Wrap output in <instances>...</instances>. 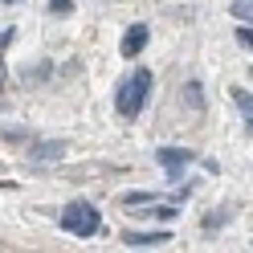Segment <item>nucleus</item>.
Instances as JSON below:
<instances>
[{
    "instance_id": "obj_1",
    "label": "nucleus",
    "mask_w": 253,
    "mask_h": 253,
    "mask_svg": "<svg viewBox=\"0 0 253 253\" xmlns=\"http://www.w3.org/2000/svg\"><path fill=\"white\" fill-rule=\"evenodd\" d=\"M147 94H151V70H131L123 78V86L115 94V106H119V115L123 119H135V115H143V106H147Z\"/></svg>"
},
{
    "instance_id": "obj_2",
    "label": "nucleus",
    "mask_w": 253,
    "mask_h": 253,
    "mask_svg": "<svg viewBox=\"0 0 253 253\" xmlns=\"http://www.w3.org/2000/svg\"><path fill=\"white\" fill-rule=\"evenodd\" d=\"M61 229L74 233V237H94V233H102V216H98V209L90 200H74L61 212Z\"/></svg>"
},
{
    "instance_id": "obj_3",
    "label": "nucleus",
    "mask_w": 253,
    "mask_h": 253,
    "mask_svg": "<svg viewBox=\"0 0 253 253\" xmlns=\"http://www.w3.org/2000/svg\"><path fill=\"white\" fill-rule=\"evenodd\" d=\"M155 160L168 168V176H171V180H180V171L192 164V151H188V147H160V151H155Z\"/></svg>"
},
{
    "instance_id": "obj_4",
    "label": "nucleus",
    "mask_w": 253,
    "mask_h": 253,
    "mask_svg": "<svg viewBox=\"0 0 253 253\" xmlns=\"http://www.w3.org/2000/svg\"><path fill=\"white\" fill-rule=\"evenodd\" d=\"M147 25H131V29H126V33H123V41H119V53L123 57H135V53H143V45H147Z\"/></svg>"
},
{
    "instance_id": "obj_5",
    "label": "nucleus",
    "mask_w": 253,
    "mask_h": 253,
    "mask_svg": "<svg viewBox=\"0 0 253 253\" xmlns=\"http://www.w3.org/2000/svg\"><path fill=\"white\" fill-rule=\"evenodd\" d=\"M131 249H151V245H168V229H151V233H139V229H126L123 237Z\"/></svg>"
},
{
    "instance_id": "obj_6",
    "label": "nucleus",
    "mask_w": 253,
    "mask_h": 253,
    "mask_svg": "<svg viewBox=\"0 0 253 253\" xmlns=\"http://www.w3.org/2000/svg\"><path fill=\"white\" fill-rule=\"evenodd\" d=\"M61 155H66V143H61V139H49V143L29 147V160H33V164H53V160H61Z\"/></svg>"
},
{
    "instance_id": "obj_7",
    "label": "nucleus",
    "mask_w": 253,
    "mask_h": 253,
    "mask_svg": "<svg viewBox=\"0 0 253 253\" xmlns=\"http://www.w3.org/2000/svg\"><path fill=\"white\" fill-rule=\"evenodd\" d=\"M147 216H155L160 225H171V220L180 216V209H171V204H151V209H147Z\"/></svg>"
},
{
    "instance_id": "obj_8",
    "label": "nucleus",
    "mask_w": 253,
    "mask_h": 253,
    "mask_svg": "<svg viewBox=\"0 0 253 253\" xmlns=\"http://www.w3.org/2000/svg\"><path fill=\"white\" fill-rule=\"evenodd\" d=\"M225 220H233V209H212V216H204V229H220Z\"/></svg>"
},
{
    "instance_id": "obj_9",
    "label": "nucleus",
    "mask_w": 253,
    "mask_h": 253,
    "mask_svg": "<svg viewBox=\"0 0 253 253\" xmlns=\"http://www.w3.org/2000/svg\"><path fill=\"white\" fill-rule=\"evenodd\" d=\"M233 17H241V21L253 25V0H237V4H233Z\"/></svg>"
},
{
    "instance_id": "obj_10",
    "label": "nucleus",
    "mask_w": 253,
    "mask_h": 253,
    "mask_svg": "<svg viewBox=\"0 0 253 253\" xmlns=\"http://www.w3.org/2000/svg\"><path fill=\"white\" fill-rule=\"evenodd\" d=\"M233 102L241 106L245 115H253V94H249V90H233Z\"/></svg>"
},
{
    "instance_id": "obj_11",
    "label": "nucleus",
    "mask_w": 253,
    "mask_h": 253,
    "mask_svg": "<svg viewBox=\"0 0 253 253\" xmlns=\"http://www.w3.org/2000/svg\"><path fill=\"white\" fill-rule=\"evenodd\" d=\"M49 12H53V17H70V12H74V0H49Z\"/></svg>"
},
{
    "instance_id": "obj_12",
    "label": "nucleus",
    "mask_w": 253,
    "mask_h": 253,
    "mask_svg": "<svg viewBox=\"0 0 253 253\" xmlns=\"http://www.w3.org/2000/svg\"><path fill=\"white\" fill-rule=\"evenodd\" d=\"M188 102H192V106H204V90H200V82H188Z\"/></svg>"
},
{
    "instance_id": "obj_13",
    "label": "nucleus",
    "mask_w": 253,
    "mask_h": 253,
    "mask_svg": "<svg viewBox=\"0 0 253 253\" xmlns=\"http://www.w3.org/2000/svg\"><path fill=\"white\" fill-rule=\"evenodd\" d=\"M237 41H241L245 49L253 53V29H249V25H241V29H237Z\"/></svg>"
},
{
    "instance_id": "obj_14",
    "label": "nucleus",
    "mask_w": 253,
    "mask_h": 253,
    "mask_svg": "<svg viewBox=\"0 0 253 253\" xmlns=\"http://www.w3.org/2000/svg\"><path fill=\"white\" fill-rule=\"evenodd\" d=\"M123 204H126V209H131V204H151V196H147V192H126Z\"/></svg>"
},
{
    "instance_id": "obj_15",
    "label": "nucleus",
    "mask_w": 253,
    "mask_h": 253,
    "mask_svg": "<svg viewBox=\"0 0 253 253\" xmlns=\"http://www.w3.org/2000/svg\"><path fill=\"white\" fill-rule=\"evenodd\" d=\"M12 37H17V33H12V29H4V33H0V49H4V45H8Z\"/></svg>"
},
{
    "instance_id": "obj_16",
    "label": "nucleus",
    "mask_w": 253,
    "mask_h": 253,
    "mask_svg": "<svg viewBox=\"0 0 253 253\" xmlns=\"http://www.w3.org/2000/svg\"><path fill=\"white\" fill-rule=\"evenodd\" d=\"M0 82H4V66H0Z\"/></svg>"
},
{
    "instance_id": "obj_17",
    "label": "nucleus",
    "mask_w": 253,
    "mask_h": 253,
    "mask_svg": "<svg viewBox=\"0 0 253 253\" xmlns=\"http://www.w3.org/2000/svg\"><path fill=\"white\" fill-rule=\"evenodd\" d=\"M249 131H253V115H249Z\"/></svg>"
},
{
    "instance_id": "obj_18",
    "label": "nucleus",
    "mask_w": 253,
    "mask_h": 253,
    "mask_svg": "<svg viewBox=\"0 0 253 253\" xmlns=\"http://www.w3.org/2000/svg\"><path fill=\"white\" fill-rule=\"evenodd\" d=\"M4 4H17V0H4Z\"/></svg>"
}]
</instances>
